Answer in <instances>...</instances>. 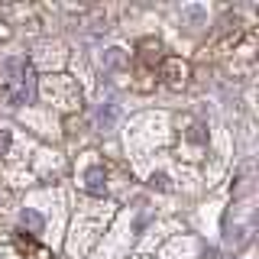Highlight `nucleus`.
Returning a JSON list of instances; mask_svg holds the SVG:
<instances>
[{"label":"nucleus","instance_id":"1","mask_svg":"<svg viewBox=\"0 0 259 259\" xmlns=\"http://www.w3.org/2000/svg\"><path fill=\"white\" fill-rule=\"evenodd\" d=\"M7 101L13 104V107H20V104H26L36 97V75H32L29 62L26 59H7Z\"/></svg>","mask_w":259,"mask_h":259},{"label":"nucleus","instance_id":"2","mask_svg":"<svg viewBox=\"0 0 259 259\" xmlns=\"http://www.w3.org/2000/svg\"><path fill=\"white\" fill-rule=\"evenodd\" d=\"M84 188H88V194H94V198H101V194L107 191V175H104L101 165H91L84 172Z\"/></svg>","mask_w":259,"mask_h":259},{"label":"nucleus","instance_id":"3","mask_svg":"<svg viewBox=\"0 0 259 259\" xmlns=\"http://www.w3.org/2000/svg\"><path fill=\"white\" fill-rule=\"evenodd\" d=\"M20 224L26 227V233H42L46 230V217L39 214L36 207H26V210H23V214H20Z\"/></svg>","mask_w":259,"mask_h":259},{"label":"nucleus","instance_id":"4","mask_svg":"<svg viewBox=\"0 0 259 259\" xmlns=\"http://www.w3.org/2000/svg\"><path fill=\"white\" fill-rule=\"evenodd\" d=\"M117 120H120V107H117V104H104V107L97 110V126H101V130H113Z\"/></svg>","mask_w":259,"mask_h":259},{"label":"nucleus","instance_id":"5","mask_svg":"<svg viewBox=\"0 0 259 259\" xmlns=\"http://www.w3.org/2000/svg\"><path fill=\"white\" fill-rule=\"evenodd\" d=\"M165 78H168V84H182L185 81V65L178 59H168L165 62Z\"/></svg>","mask_w":259,"mask_h":259},{"label":"nucleus","instance_id":"6","mask_svg":"<svg viewBox=\"0 0 259 259\" xmlns=\"http://www.w3.org/2000/svg\"><path fill=\"white\" fill-rule=\"evenodd\" d=\"M182 16L191 23V26H198V23H204L207 10H204V7H198V4H191V7H185V10H182Z\"/></svg>","mask_w":259,"mask_h":259},{"label":"nucleus","instance_id":"7","mask_svg":"<svg viewBox=\"0 0 259 259\" xmlns=\"http://www.w3.org/2000/svg\"><path fill=\"white\" fill-rule=\"evenodd\" d=\"M101 62H104V68H117V65H123V49H117V46L107 49Z\"/></svg>","mask_w":259,"mask_h":259},{"label":"nucleus","instance_id":"8","mask_svg":"<svg viewBox=\"0 0 259 259\" xmlns=\"http://www.w3.org/2000/svg\"><path fill=\"white\" fill-rule=\"evenodd\" d=\"M7 149H10V133H7V130H0V156H4Z\"/></svg>","mask_w":259,"mask_h":259},{"label":"nucleus","instance_id":"9","mask_svg":"<svg viewBox=\"0 0 259 259\" xmlns=\"http://www.w3.org/2000/svg\"><path fill=\"white\" fill-rule=\"evenodd\" d=\"M152 185H159L162 191H168V188H172V185H168V178H165V175H152Z\"/></svg>","mask_w":259,"mask_h":259},{"label":"nucleus","instance_id":"10","mask_svg":"<svg viewBox=\"0 0 259 259\" xmlns=\"http://www.w3.org/2000/svg\"><path fill=\"white\" fill-rule=\"evenodd\" d=\"M188 140H191V143H201V126H191V133H188Z\"/></svg>","mask_w":259,"mask_h":259}]
</instances>
